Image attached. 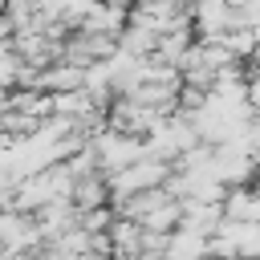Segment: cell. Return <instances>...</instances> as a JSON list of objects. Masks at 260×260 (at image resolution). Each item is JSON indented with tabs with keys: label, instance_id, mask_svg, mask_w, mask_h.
I'll return each instance as SVG.
<instances>
[{
	"label": "cell",
	"instance_id": "obj_2",
	"mask_svg": "<svg viewBox=\"0 0 260 260\" xmlns=\"http://www.w3.org/2000/svg\"><path fill=\"white\" fill-rule=\"evenodd\" d=\"M73 191H77L81 207H93V203H102V183H93V179H89V183H77Z\"/></svg>",
	"mask_w": 260,
	"mask_h": 260
},
{
	"label": "cell",
	"instance_id": "obj_1",
	"mask_svg": "<svg viewBox=\"0 0 260 260\" xmlns=\"http://www.w3.org/2000/svg\"><path fill=\"white\" fill-rule=\"evenodd\" d=\"M167 175V167L162 162H138V167H130L122 179H118V191H134V187H146V183H154V179H162Z\"/></svg>",
	"mask_w": 260,
	"mask_h": 260
}]
</instances>
